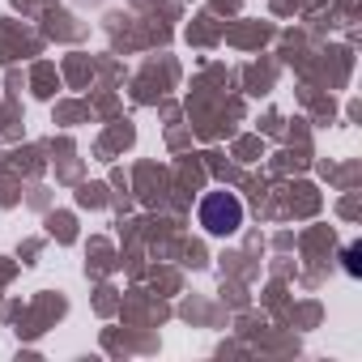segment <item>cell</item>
<instances>
[{"label":"cell","instance_id":"obj_2","mask_svg":"<svg viewBox=\"0 0 362 362\" xmlns=\"http://www.w3.org/2000/svg\"><path fill=\"white\" fill-rule=\"evenodd\" d=\"M345 269L358 273V247H345Z\"/></svg>","mask_w":362,"mask_h":362},{"label":"cell","instance_id":"obj_1","mask_svg":"<svg viewBox=\"0 0 362 362\" xmlns=\"http://www.w3.org/2000/svg\"><path fill=\"white\" fill-rule=\"evenodd\" d=\"M201 226H205L209 235H218V239L235 235V230L243 226V205H239V197H235V192H209V197L201 201Z\"/></svg>","mask_w":362,"mask_h":362}]
</instances>
